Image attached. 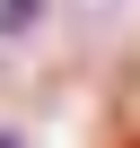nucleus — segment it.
I'll return each mask as SVG.
<instances>
[{
	"mask_svg": "<svg viewBox=\"0 0 140 148\" xmlns=\"http://www.w3.org/2000/svg\"><path fill=\"white\" fill-rule=\"evenodd\" d=\"M53 0H0V35H35Z\"/></svg>",
	"mask_w": 140,
	"mask_h": 148,
	"instance_id": "nucleus-1",
	"label": "nucleus"
}]
</instances>
